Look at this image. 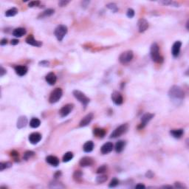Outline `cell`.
<instances>
[{
  "label": "cell",
  "instance_id": "obj_47",
  "mask_svg": "<svg viewBox=\"0 0 189 189\" xmlns=\"http://www.w3.org/2000/svg\"><path fill=\"white\" fill-rule=\"evenodd\" d=\"M19 41L18 39H12L11 40V44L12 45H16V44H19Z\"/></svg>",
  "mask_w": 189,
  "mask_h": 189
},
{
  "label": "cell",
  "instance_id": "obj_8",
  "mask_svg": "<svg viewBox=\"0 0 189 189\" xmlns=\"http://www.w3.org/2000/svg\"><path fill=\"white\" fill-rule=\"evenodd\" d=\"M74 108V105L72 104H66L62 108V109H60L59 111V114L60 116L62 117V118H65L67 115L70 114L72 109Z\"/></svg>",
  "mask_w": 189,
  "mask_h": 189
},
{
  "label": "cell",
  "instance_id": "obj_40",
  "mask_svg": "<svg viewBox=\"0 0 189 189\" xmlns=\"http://www.w3.org/2000/svg\"><path fill=\"white\" fill-rule=\"evenodd\" d=\"M69 1H64V0H62V1H60L58 2V5H59L60 7H64V6H66V5H68L69 4Z\"/></svg>",
  "mask_w": 189,
  "mask_h": 189
},
{
  "label": "cell",
  "instance_id": "obj_49",
  "mask_svg": "<svg viewBox=\"0 0 189 189\" xmlns=\"http://www.w3.org/2000/svg\"><path fill=\"white\" fill-rule=\"evenodd\" d=\"M61 175H62V173H61V171H57L56 173L55 174V177H56V178H58V177H59Z\"/></svg>",
  "mask_w": 189,
  "mask_h": 189
},
{
  "label": "cell",
  "instance_id": "obj_42",
  "mask_svg": "<svg viewBox=\"0 0 189 189\" xmlns=\"http://www.w3.org/2000/svg\"><path fill=\"white\" fill-rule=\"evenodd\" d=\"M154 174L152 171H148L146 172V177L147 178H152V177H154Z\"/></svg>",
  "mask_w": 189,
  "mask_h": 189
},
{
  "label": "cell",
  "instance_id": "obj_15",
  "mask_svg": "<svg viewBox=\"0 0 189 189\" xmlns=\"http://www.w3.org/2000/svg\"><path fill=\"white\" fill-rule=\"evenodd\" d=\"M14 70L19 76H24L27 74L28 69L24 65H17L14 66Z\"/></svg>",
  "mask_w": 189,
  "mask_h": 189
},
{
  "label": "cell",
  "instance_id": "obj_46",
  "mask_svg": "<svg viewBox=\"0 0 189 189\" xmlns=\"http://www.w3.org/2000/svg\"><path fill=\"white\" fill-rule=\"evenodd\" d=\"M7 44V39H2L1 40V41H0V44H1L2 46H4V45H5V44Z\"/></svg>",
  "mask_w": 189,
  "mask_h": 189
},
{
  "label": "cell",
  "instance_id": "obj_13",
  "mask_svg": "<svg viewBox=\"0 0 189 189\" xmlns=\"http://www.w3.org/2000/svg\"><path fill=\"white\" fill-rule=\"evenodd\" d=\"M93 118H94L93 113H89V114H87V115L84 116V118L81 119L80 123H79V126H80V127H84V126H87V125H89L91 123V121H92Z\"/></svg>",
  "mask_w": 189,
  "mask_h": 189
},
{
  "label": "cell",
  "instance_id": "obj_21",
  "mask_svg": "<svg viewBox=\"0 0 189 189\" xmlns=\"http://www.w3.org/2000/svg\"><path fill=\"white\" fill-rule=\"evenodd\" d=\"M27 124V118L26 116H20L19 118H18L17 121V126L18 129H23L24 127H25Z\"/></svg>",
  "mask_w": 189,
  "mask_h": 189
},
{
  "label": "cell",
  "instance_id": "obj_16",
  "mask_svg": "<svg viewBox=\"0 0 189 189\" xmlns=\"http://www.w3.org/2000/svg\"><path fill=\"white\" fill-rule=\"evenodd\" d=\"M114 148V145L111 142H107V143H104L102 146L101 148V152L103 154H107L110 153Z\"/></svg>",
  "mask_w": 189,
  "mask_h": 189
},
{
  "label": "cell",
  "instance_id": "obj_24",
  "mask_svg": "<svg viewBox=\"0 0 189 189\" xmlns=\"http://www.w3.org/2000/svg\"><path fill=\"white\" fill-rule=\"evenodd\" d=\"M93 135L94 136H96V138H103L106 135V131L104 129L96 128V129H94L93 130Z\"/></svg>",
  "mask_w": 189,
  "mask_h": 189
},
{
  "label": "cell",
  "instance_id": "obj_11",
  "mask_svg": "<svg viewBox=\"0 0 189 189\" xmlns=\"http://www.w3.org/2000/svg\"><path fill=\"white\" fill-rule=\"evenodd\" d=\"M41 138H42V137H41V135L40 133L33 132L29 135L28 140H29L30 143L31 144L35 145V144H37L39 142L41 141Z\"/></svg>",
  "mask_w": 189,
  "mask_h": 189
},
{
  "label": "cell",
  "instance_id": "obj_45",
  "mask_svg": "<svg viewBox=\"0 0 189 189\" xmlns=\"http://www.w3.org/2000/svg\"><path fill=\"white\" fill-rule=\"evenodd\" d=\"M10 154H11V156L14 157H15V158L16 157H19V153H18L16 151H12V152H10Z\"/></svg>",
  "mask_w": 189,
  "mask_h": 189
},
{
  "label": "cell",
  "instance_id": "obj_3",
  "mask_svg": "<svg viewBox=\"0 0 189 189\" xmlns=\"http://www.w3.org/2000/svg\"><path fill=\"white\" fill-rule=\"evenodd\" d=\"M67 31H68V29H67L66 26L64 25V24H60V25L57 26L54 31V34L56 37L57 40L58 41H62L67 33Z\"/></svg>",
  "mask_w": 189,
  "mask_h": 189
},
{
  "label": "cell",
  "instance_id": "obj_41",
  "mask_svg": "<svg viewBox=\"0 0 189 189\" xmlns=\"http://www.w3.org/2000/svg\"><path fill=\"white\" fill-rule=\"evenodd\" d=\"M175 186L176 188H186V187L184 186V184H182V183H181V182H176Z\"/></svg>",
  "mask_w": 189,
  "mask_h": 189
},
{
  "label": "cell",
  "instance_id": "obj_18",
  "mask_svg": "<svg viewBox=\"0 0 189 189\" xmlns=\"http://www.w3.org/2000/svg\"><path fill=\"white\" fill-rule=\"evenodd\" d=\"M93 163H94L93 159H92V157H82V158L80 160V162H79V164H80V165L81 166H82V167H88V166H91Z\"/></svg>",
  "mask_w": 189,
  "mask_h": 189
},
{
  "label": "cell",
  "instance_id": "obj_17",
  "mask_svg": "<svg viewBox=\"0 0 189 189\" xmlns=\"http://www.w3.org/2000/svg\"><path fill=\"white\" fill-rule=\"evenodd\" d=\"M138 30L140 33L145 32L148 28V21L146 20L145 19H139L138 22Z\"/></svg>",
  "mask_w": 189,
  "mask_h": 189
},
{
  "label": "cell",
  "instance_id": "obj_50",
  "mask_svg": "<svg viewBox=\"0 0 189 189\" xmlns=\"http://www.w3.org/2000/svg\"><path fill=\"white\" fill-rule=\"evenodd\" d=\"M163 188H172V186H163Z\"/></svg>",
  "mask_w": 189,
  "mask_h": 189
},
{
  "label": "cell",
  "instance_id": "obj_32",
  "mask_svg": "<svg viewBox=\"0 0 189 189\" xmlns=\"http://www.w3.org/2000/svg\"><path fill=\"white\" fill-rule=\"evenodd\" d=\"M12 166V163L10 162H2L0 163V171H3L5 169H9Z\"/></svg>",
  "mask_w": 189,
  "mask_h": 189
},
{
  "label": "cell",
  "instance_id": "obj_27",
  "mask_svg": "<svg viewBox=\"0 0 189 189\" xmlns=\"http://www.w3.org/2000/svg\"><path fill=\"white\" fill-rule=\"evenodd\" d=\"M94 148V143L92 141H87L84 143V146H83V149L87 153H89L93 150Z\"/></svg>",
  "mask_w": 189,
  "mask_h": 189
},
{
  "label": "cell",
  "instance_id": "obj_19",
  "mask_svg": "<svg viewBox=\"0 0 189 189\" xmlns=\"http://www.w3.org/2000/svg\"><path fill=\"white\" fill-rule=\"evenodd\" d=\"M46 162L48 164H49L52 166H54V167H56L59 165V160L57 157L56 156H53V155H49L46 157Z\"/></svg>",
  "mask_w": 189,
  "mask_h": 189
},
{
  "label": "cell",
  "instance_id": "obj_37",
  "mask_svg": "<svg viewBox=\"0 0 189 189\" xmlns=\"http://www.w3.org/2000/svg\"><path fill=\"white\" fill-rule=\"evenodd\" d=\"M135 10H133L131 8H129L127 10V13H126V16H127L129 18V19H132L134 16H135Z\"/></svg>",
  "mask_w": 189,
  "mask_h": 189
},
{
  "label": "cell",
  "instance_id": "obj_10",
  "mask_svg": "<svg viewBox=\"0 0 189 189\" xmlns=\"http://www.w3.org/2000/svg\"><path fill=\"white\" fill-rule=\"evenodd\" d=\"M154 117V114H152V113H146L143 114L141 117V123H140V126H138V129H143Z\"/></svg>",
  "mask_w": 189,
  "mask_h": 189
},
{
  "label": "cell",
  "instance_id": "obj_25",
  "mask_svg": "<svg viewBox=\"0 0 189 189\" xmlns=\"http://www.w3.org/2000/svg\"><path fill=\"white\" fill-rule=\"evenodd\" d=\"M55 10L53 9H47L44 11H43L41 14H39V16H38L39 19H44V18H47L49 16H51L53 14H54Z\"/></svg>",
  "mask_w": 189,
  "mask_h": 189
},
{
  "label": "cell",
  "instance_id": "obj_34",
  "mask_svg": "<svg viewBox=\"0 0 189 189\" xmlns=\"http://www.w3.org/2000/svg\"><path fill=\"white\" fill-rule=\"evenodd\" d=\"M106 7L109 8V10H111L112 11V12H114V13L118 12V6H117V5L114 3L108 4V5H106Z\"/></svg>",
  "mask_w": 189,
  "mask_h": 189
},
{
  "label": "cell",
  "instance_id": "obj_35",
  "mask_svg": "<svg viewBox=\"0 0 189 189\" xmlns=\"http://www.w3.org/2000/svg\"><path fill=\"white\" fill-rule=\"evenodd\" d=\"M35 153L33 151H27L24 154V156H23V158L25 160H28L29 159H30L31 157H33L34 156Z\"/></svg>",
  "mask_w": 189,
  "mask_h": 189
},
{
  "label": "cell",
  "instance_id": "obj_22",
  "mask_svg": "<svg viewBox=\"0 0 189 189\" xmlns=\"http://www.w3.org/2000/svg\"><path fill=\"white\" fill-rule=\"evenodd\" d=\"M126 141L124 140H119L116 143L115 146H114V149L117 153H121L124 150L125 147H126Z\"/></svg>",
  "mask_w": 189,
  "mask_h": 189
},
{
  "label": "cell",
  "instance_id": "obj_31",
  "mask_svg": "<svg viewBox=\"0 0 189 189\" xmlns=\"http://www.w3.org/2000/svg\"><path fill=\"white\" fill-rule=\"evenodd\" d=\"M72 158H73V154H72V152H68L64 154L62 160H63V162L67 163L69 162V161H70V160H72Z\"/></svg>",
  "mask_w": 189,
  "mask_h": 189
},
{
  "label": "cell",
  "instance_id": "obj_4",
  "mask_svg": "<svg viewBox=\"0 0 189 189\" xmlns=\"http://www.w3.org/2000/svg\"><path fill=\"white\" fill-rule=\"evenodd\" d=\"M63 96V91L61 88H56L52 91L49 98V102L50 104H56L58 102Z\"/></svg>",
  "mask_w": 189,
  "mask_h": 189
},
{
  "label": "cell",
  "instance_id": "obj_43",
  "mask_svg": "<svg viewBox=\"0 0 189 189\" xmlns=\"http://www.w3.org/2000/svg\"><path fill=\"white\" fill-rule=\"evenodd\" d=\"M7 73V71H6V70H5V69L3 68V66H1L0 67V76L2 77L5 74Z\"/></svg>",
  "mask_w": 189,
  "mask_h": 189
},
{
  "label": "cell",
  "instance_id": "obj_28",
  "mask_svg": "<svg viewBox=\"0 0 189 189\" xmlns=\"http://www.w3.org/2000/svg\"><path fill=\"white\" fill-rule=\"evenodd\" d=\"M18 13H19V10L16 7H12V8L9 9L5 12V16L7 17H13V16H15Z\"/></svg>",
  "mask_w": 189,
  "mask_h": 189
},
{
  "label": "cell",
  "instance_id": "obj_36",
  "mask_svg": "<svg viewBox=\"0 0 189 189\" xmlns=\"http://www.w3.org/2000/svg\"><path fill=\"white\" fill-rule=\"evenodd\" d=\"M119 184V180H118L117 178H113L112 180H111L110 183L109 184V188H114Z\"/></svg>",
  "mask_w": 189,
  "mask_h": 189
},
{
  "label": "cell",
  "instance_id": "obj_30",
  "mask_svg": "<svg viewBox=\"0 0 189 189\" xmlns=\"http://www.w3.org/2000/svg\"><path fill=\"white\" fill-rule=\"evenodd\" d=\"M41 124V121L39 119H38L36 118H33L31 119L30 122V126L31 128H33V129H36Z\"/></svg>",
  "mask_w": 189,
  "mask_h": 189
},
{
  "label": "cell",
  "instance_id": "obj_1",
  "mask_svg": "<svg viewBox=\"0 0 189 189\" xmlns=\"http://www.w3.org/2000/svg\"><path fill=\"white\" fill-rule=\"evenodd\" d=\"M169 96L174 104L180 105L184 100L185 93L180 87L177 85L172 86L169 91Z\"/></svg>",
  "mask_w": 189,
  "mask_h": 189
},
{
  "label": "cell",
  "instance_id": "obj_44",
  "mask_svg": "<svg viewBox=\"0 0 189 189\" xmlns=\"http://www.w3.org/2000/svg\"><path fill=\"white\" fill-rule=\"evenodd\" d=\"M40 66H48L49 64V62L47 61H42V62H39Z\"/></svg>",
  "mask_w": 189,
  "mask_h": 189
},
{
  "label": "cell",
  "instance_id": "obj_39",
  "mask_svg": "<svg viewBox=\"0 0 189 189\" xmlns=\"http://www.w3.org/2000/svg\"><path fill=\"white\" fill-rule=\"evenodd\" d=\"M39 4H40L39 1H32V2H30L29 4H28V6H29V7H37V6L39 5Z\"/></svg>",
  "mask_w": 189,
  "mask_h": 189
},
{
  "label": "cell",
  "instance_id": "obj_9",
  "mask_svg": "<svg viewBox=\"0 0 189 189\" xmlns=\"http://www.w3.org/2000/svg\"><path fill=\"white\" fill-rule=\"evenodd\" d=\"M111 98H112V101H113L115 105H121V104L123 103V98L120 92H117V91H114L112 92V96H111Z\"/></svg>",
  "mask_w": 189,
  "mask_h": 189
},
{
  "label": "cell",
  "instance_id": "obj_38",
  "mask_svg": "<svg viewBox=\"0 0 189 189\" xmlns=\"http://www.w3.org/2000/svg\"><path fill=\"white\" fill-rule=\"evenodd\" d=\"M106 170H107V167H106V165H101V166H100V167L97 170V173L98 174H104V172L106 171Z\"/></svg>",
  "mask_w": 189,
  "mask_h": 189
},
{
  "label": "cell",
  "instance_id": "obj_14",
  "mask_svg": "<svg viewBox=\"0 0 189 189\" xmlns=\"http://www.w3.org/2000/svg\"><path fill=\"white\" fill-rule=\"evenodd\" d=\"M26 43L31 45V46L36 47H39L42 45V42L35 39L33 35H30V36H27V39H26Z\"/></svg>",
  "mask_w": 189,
  "mask_h": 189
},
{
  "label": "cell",
  "instance_id": "obj_26",
  "mask_svg": "<svg viewBox=\"0 0 189 189\" xmlns=\"http://www.w3.org/2000/svg\"><path fill=\"white\" fill-rule=\"evenodd\" d=\"M170 134L171 135V136L174 138H177V139H179L182 136V135L184 134V131L182 129H173L170 131Z\"/></svg>",
  "mask_w": 189,
  "mask_h": 189
},
{
  "label": "cell",
  "instance_id": "obj_48",
  "mask_svg": "<svg viewBox=\"0 0 189 189\" xmlns=\"http://www.w3.org/2000/svg\"><path fill=\"white\" fill-rule=\"evenodd\" d=\"M135 188H145L146 187H145V186L143 184H138L135 186Z\"/></svg>",
  "mask_w": 189,
  "mask_h": 189
},
{
  "label": "cell",
  "instance_id": "obj_20",
  "mask_svg": "<svg viewBox=\"0 0 189 189\" xmlns=\"http://www.w3.org/2000/svg\"><path fill=\"white\" fill-rule=\"evenodd\" d=\"M45 80L47 82L48 84L53 86L56 83L57 77L54 72H49V73L46 75V77H45Z\"/></svg>",
  "mask_w": 189,
  "mask_h": 189
},
{
  "label": "cell",
  "instance_id": "obj_2",
  "mask_svg": "<svg viewBox=\"0 0 189 189\" xmlns=\"http://www.w3.org/2000/svg\"><path fill=\"white\" fill-rule=\"evenodd\" d=\"M150 55H151V58L153 62L160 64L163 62V58L160 54V49L157 43H153L152 44L151 49H150Z\"/></svg>",
  "mask_w": 189,
  "mask_h": 189
},
{
  "label": "cell",
  "instance_id": "obj_12",
  "mask_svg": "<svg viewBox=\"0 0 189 189\" xmlns=\"http://www.w3.org/2000/svg\"><path fill=\"white\" fill-rule=\"evenodd\" d=\"M181 47H182V42L180 41H177L174 43L173 46H172V56L174 57V58H177L178 57V56L180 55V49Z\"/></svg>",
  "mask_w": 189,
  "mask_h": 189
},
{
  "label": "cell",
  "instance_id": "obj_23",
  "mask_svg": "<svg viewBox=\"0 0 189 189\" xmlns=\"http://www.w3.org/2000/svg\"><path fill=\"white\" fill-rule=\"evenodd\" d=\"M26 34V30L23 27H18V28H16L14 31H13V35H14L15 37L20 38L22 36H24Z\"/></svg>",
  "mask_w": 189,
  "mask_h": 189
},
{
  "label": "cell",
  "instance_id": "obj_33",
  "mask_svg": "<svg viewBox=\"0 0 189 189\" xmlns=\"http://www.w3.org/2000/svg\"><path fill=\"white\" fill-rule=\"evenodd\" d=\"M107 180H108L107 176L104 175V174H101V175L97 177V178H96V182H97L98 183H104V182H105Z\"/></svg>",
  "mask_w": 189,
  "mask_h": 189
},
{
  "label": "cell",
  "instance_id": "obj_29",
  "mask_svg": "<svg viewBox=\"0 0 189 189\" xmlns=\"http://www.w3.org/2000/svg\"><path fill=\"white\" fill-rule=\"evenodd\" d=\"M83 178V173L81 171H75L73 174V180L76 182H81Z\"/></svg>",
  "mask_w": 189,
  "mask_h": 189
},
{
  "label": "cell",
  "instance_id": "obj_5",
  "mask_svg": "<svg viewBox=\"0 0 189 189\" xmlns=\"http://www.w3.org/2000/svg\"><path fill=\"white\" fill-rule=\"evenodd\" d=\"M72 94H73L74 97L78 100L80 103H81L82 105L84 106V107H86L87 106V104L89 103L90 100L89 98L88 97L86 96V95L84 93H83L82 92L79 90H74L72 92Z\"/></svg>",
  "mask_w": 189,
  "mask_h": 189
},
{
  "label": "cell",
  "instance_id": "obj_6",
  "mask_svg": "<svg viewBox=\"0 0 189 189\" xmlns=\"http://www.w3.org/2000/svg\"><path fill=\"white\" fill-rule=\"evenodd\" d=\"M128 130L127 124H122L117 127L110 135V138H117L121 137V135L126 133Z\"/></svg>",
  "mask_w": 189,
  "mask_h": 189
},
{
  "label": "cell",
  "instance_id": "obj_7",
  "mask_svg": "<svg viewBox=\"0 0 189 189\" xmlns=\"http://www.w3.org/2000/svg\"><path fill=\"white\" fill-rule=\"evenodd\" d=\"M133 56H134V53L131 50H127L121 54L119 57V61L121 64H126L129 63L132 60Z\"/></svg>",
  "mask_w": 189,
  "mask_h": 189
}]
</instances>
